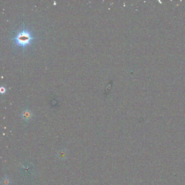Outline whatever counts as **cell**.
Returning <instances> with one entry per match:
<instances>
[{
  "instance_id": "cell-1",
  "label": "cell",
  "mask_w": 185,
  "mask_h": 185,
  "mask_svg": "<svg viewBox=\"0 0 185 185\" xmlns=\"http://www.w3.org/2000/svg\"><path fill=\"white\" fill-rule=\"evenodd\" d=\"M33 38L30 31L24 28L13 38V40L16 45L24 47L29 44Z\"/></svg>"
},
{
  "instance_id": "cell-2",
  "label": "cell",
  "mask_w": 185,
  "mask_h": 185,
  "mask_svg": "<svg viewBox=\"0 0 185 185\" xmlns=\"http://www.w3.org/2000/svg\"><path fill=\"white\" fill-rule=\"evenodd\" d=\"M22 118L24 119V121H28V120L31 118V117H32V114H31V112H30V111H28L26 110V111H25L22 113Z\"/></svg>"
},
{
  "instance_id": "cell-4",
  "label": "cell",
  "mask_w": 185,
  "mask_h": 185,
  "mask_svg": "<svg viewBox=\"0 0 185 185\" xmlns=\"http://www.w3.org/2000/svg\"><path fill=\"white\" fill-rule=\"evenodd\" d=\"M59 155L60 158H66V156L67 155V153H66V151H63L62 150L61 151H60V153H59Z\"/></svg>"
},
{
  "instance_id": "cell-3",
  "label": "cell",
  "mask_w": 185,
  "mask_h": 185,
  "mask_svg": "<svg viewBox=\"0 0 185 185\" xmlns=\"http://www.w3.org/2000/svg\"><path fill=\"white\" fill-rule=\"evenodd\" d=\"M1 183H2V185H10L11 180H10L9 178L8 177L5 176L3 179Z\"/></svg>"
}]
</instances>
